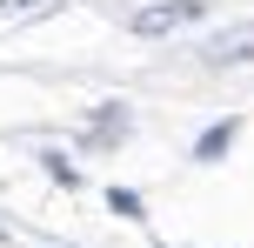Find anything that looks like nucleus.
Instances as JSON below:
<instances>
[{
  "mask_svg": "<svg viewBox=\"0 0 254 248\" xmlns=\"http://www.w3.org/2000/svg\"><path fill=\"white\" fill-rule=\"evenodd\" d=\"M194 20H207V0H154V7H140L127 27H134L140 40H161V34H181V27H194Z\"/></svg>",
  "mask_w": 254,
  "mask_h": 248,
  "instance_id": "1",
  "label": "nucleus"
},
{
  "mask_svg": "<svg viewBox=\"0 0 254 248\" xmlns=\"http://www.w3.org/2000/svg\"><path fill=\"white\" fill-rule=\"evenodd\" d=\"M207 67H241V61H254V27H234V34H214L207 40Z\"/></svg>",
  "mask_w": 254,
  "mask_h": 248,
  "instance_id": "2",
  "label": "nucleus"
},
{
  "mask_svg": "<svg viewBox=\"0 0 254 248\" xmlns=\"http://www.w3.org/2000/svg\"><path fill=\"white\" fill-rule=\"evenodd\" d=\"M234 141H241V121H214V128H207L201 141H194V161H221Z\"/></svg>",
  "mask_w": 254,
  "mask_h": 248,
  "instance_id": "3",
  "label": "nucleus"
},
{
  "mask_svg": "<svg viewBox=\"0 0 254 248\" xmlns=\"http://www.w3.org/2000/svg\"><path fill=\"white\" fill-rule=\"evenodd\" d=\"M121 134H127V107H121V101H107L101 114H94V128H87V141H121Z\"/></svg>",
  "mask_w": 254,
  "mask_h": 248,
  "instance_id": "4",
  "label": "nucleus"
},
{
  "mask_svg": "<svg viewBox=\"0 0 254 248\" xmlns=\"http://www.w3.org/2000/svg\"><path fill=\"white\" fill-rule=\"evenodd\" d=\"M40 161H47V174H54L61 188H80V168H74L67 155H40Z\"/></svg>",
  "mask_w": 254,
  "mask_h": 248,
  "instance_id": "5",
  "label": "nucleus"
},
{
  "mask_svg": "<svg viewBox=\"0 0 254 248\" xmlns=\"http://www.w3.org/2000/svg\"><path fill=\"white\" fill-rule=\"evenodd\" d=\"M20 13H54V0H0V20H20Z\"/></svg>",
  "mask_w": 254,
  "mask_h": 248,
  "instance_id": "6",
  "label": "nucleus"
},
{
  "mask_svg": "<svg viewBox=\"0 0 254 248\" xmlns=\"http://www.w3.org/2000/svg\"><path fill=\"white\" fill-rule=\"evenodd\" d=\"M107 201H114V215H127V222H140V195H134V188H114Z\"/></svg>",
  "mask_w": 254,
  "mask_h": 248,
  "instance_id": "7",
  "label": "nucleus"
}]
</instances>
